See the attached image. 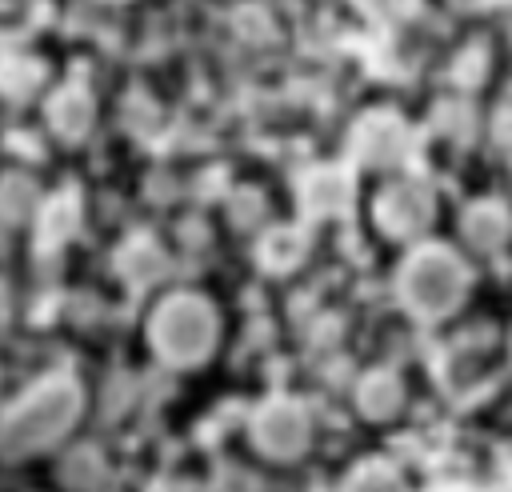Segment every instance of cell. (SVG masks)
Wrapping results in <instances>:
<instances>
[{
	"mask_svg": "<svg viewBox=\"0 0 512 492\" xmlns=\"http://www.w3.org/2000/svg\"><path fill=\"white\" fill-rule=\"evenodd\" d=\"M80 384L64 372H52L36 380L28 392H20L4 412H0V456L20 460L32 452H44L56 444L80 416Z\"/></svg>",
	"mask_w": 512,
	"mask_h": 492,
	"instance_id": "6da1fadb",
	"label": "cell"
},
{
	"mask_svg": "<svg viewBox=\"0 0 512 492\" xmlns=\"http://www.w3.org/2000/svg\"><path fill=\"white\" fill-rule=\"evenodd\" d=\"M396 292L416 320H440L468 296V268L448 244H416L400 264Z\"/></svg>",
	"mask_w": 512,
	"mask_h": 492,
	"instance_id": "7a4b0ae2",
	"label": "cell"
},
{
	"mask_svg": "<svg viewBox=\"0 0 512 492\" xmlns=\"http://www.w3.org/2000/svg\"><path fill=\"white\" fill-rule=\"evenodd\" d=\"M148 340L156 356L176 368L200 364L216 344V312L196 292H172L156 304L148 320Z\"/></svg>",
	"mask_w": 512,
	"mask_h": 492,
	"instance_id": "3957f363",
	"label": "cell"
},
{
	"mask_svg": "<svg viewBox=\"0 0 512 492\" xmlns=\"http://www.w3.org/2000/svg\"><path fill=\"white\" fill-rule=\"evenodd\" d=\"M248 436H252V444H256L260 456H268V460H296L308 448L312 420H308V412H304L300 400L272 396V400H264L252 412Z\"/></svg>",
	"mask_w": 512,
	"mask_h": 492,
	"instance_id": "277c9868",
	"label": "cell"
},
{
	"mask_svg": "<svg viewBox=\"0 0 512 492\" xmlns=\"http://www.w3.org/2000/svg\"><path fill=\"white\" fill-rule=\"evenodd\" d=\"M372 212H376V224H380L388 236L412 240V236H420V232L432 224L436 200H432L428 184H420V180H392L388 188H380Z\"/></svg>",
	"mask_w": 512,
	"mask_h": 492,
	"instance_id": "5b68a950",
	"label": "cell"
},
{
	"mask_svg": "<svg viewBox=\"0 0 512 492\" xmlns=\"http://www.w3.org/2000/svg\"><path fill=\"white\" fill-rule=\"evenodd\" d=\"M348 144H352V156L360 164H368V168H392L408 152V128H404V120L396 112L376 108V112H364L352 124V140Z\"/></svg>",
	"mask_w": 512,
	"mask_h": 492,
	"instance_id": "8992f818",
	"label": "cell"
},
{
	"mask_svg": "<svg viewBox=\"0 0 512 492\" xmlns=\"http://www.w3.org/2000/svg\"><path fill=\"white\" fill-rule=\"evenodd\" d=\"M356 180L344 164H316L300 176V208L308 216H344L352 208Z\"/></svg>",
	"mask_w": 512,
	"mask_h": 492,
	"instance_id": "52a82bcc",
	"label": "cell"
},
{
	"mask_svg": "<svg viewBox=\"0 0 512 492\" xmlns=\"http://www.w3.org/2000/svg\"><path fill=\"white\" fill-rule=\"evenodd\" d=\"M460 228H464V240H468L476 252H496V248L508 240V232H512V216H508V208L496 204V200H476V204L464 212Z\"/></svg>",
	"mask_w": 512,
	"mask_h": 492,
	"instance_id": "ba28073f",
	"label": "cell"
},
{
	"mask_svg": "<svg viewBox=\"0 0 512 492\" xmlns=\"http://www.w3.org/2000/svg\"><path fill=\"white\" fill-rule=\"evenodd\" d=\"M404 404V384L396 372L388 368H372L360 384H356V408L368 416V420H392Z\"/></svg>",
	"mask_w": 512,
	"mask_h": 492,
	"instance_id": "9c48e42d",
	"label": "cell"
},
{
	"mask_svg": "<svg viewBox=\"0 0 512 492\" xmlns=\"http://www.w3.org/2000/svg\"><path fill=\"white\" fill-rule=\"evenodd\" d=\"M48 124H52L56 136L80 140L92 128V96L80 84H68L60 92H52V100H48Z\"/></svg>",
	"mask_w": 512,
	"mask_h": 492,
	"instance_id": "30bf717a",
	"label": "cell"
},
{
	"mask_svg": "<svg viewBox=\"0 0 512 492\" xmlns=\"http://www.w3.org/2000/svg\"><path fill=\"white\" fill-rule=\"evenodd\" d=\"M116 264H120V272H124L128 284L144 288V284H152V280L164 272V252H160L148 236H136V240H128V244L120 248Z\"/></svg>",
	"mask_w": 512,
	"mask_h": 492,
	"instance_id": "8fae6325",
	"label": "cell"
},
{
	"mask_svg": "<svg viewBox=\"0 0 512 492\" xmlns=\"http://www.w3.org/2000/svg\"><path fill=\"white\" fill-rule=\"evenodd\" d=\"M304 248H308V240H304L300 228H272L260 240V260L272 272H288V268H296L304 260Z\"/></svg>",
	"mask_w": 512,
	"mask_h": 492,
	"instance_id": "7c38bea8",
	"label": "cell"
},
{
	"mask_svg": "<svg viewBox=\"0 0 512 492\" xmlns=\"http://www.w3.org/2000/svg\"><path fill=\"white\" fill-rule=\"evenodd\" d=\"M76 228H80V204L72 192H60L40 208V240L44 244H64Z\"/></svg>",
	"mask_w": 512,
	"mask_h": 492,
	"instance_id": "4fadbf2b",
	"label": "cell"
},
{
	"mask_svg": "<svg viewBox=\"0 0 512 492\" xmlns=\"http://www.w3.org/2000/svg\"><path fill=\"white\" fill-rule=\"evenodd\" d=\"M36 212V184L20 172H4L0 176V220L20 224Z\"/></svg>",
	"mask_w": 512,
	"mask_h": 492,
	"instance_id": "5bb4252c",
	"label": "cell"
},
{
	"mask_svg": "<svg viewBox=\"0 0 512 492\" xmlns=\"http://www.w3.org/2000/svg\"><path fill=\"white\" fill-rule=\"evenodd\" d=\"M100 476H104V460H100L92 448L72 452V456L64 460V468H60V480H64L72 492H88V488H96Z\"/></svg>",
	"mask_w": 512,
	"mask_h": 492,
	"instance_id": "9a60e30c",
	"label": "cell"
},
{
	"mask_svg": "<svg viewBox=\"0 0 512 492\" xmlns=\"http://www.w3.org/2000/svg\"><path fill=\"white\" fill-rule=\"evenodd\" d=\"M32 88H36V64L16 60V56L0 60V92L4 96H28Z\"/></svg>",
	"mask_w": 512,
	"mask_h": 492,
	"instance_id": "2e32d148",
	"label": "cell"
},
{
	"mask_svg": "<svg viewBox=\"0 0 512 492\" xmlns=\"http://www.w3.org/2000/svg\"><path fill=\"white\" fill-rule=\"evenodd\" d=\"M400 488V480H396V472L388 468V464H360L356 472H352V480H348V492H396Z\"/></svg>",
	"mask_w": 512,
	"mask_h": 492,
	"instance_id": "e0dca14e",
	"label": "cell"
},
{
	"mask_svg": "<svg viewBox=\"0 0 512 492\" xmlns=\"http://www.w3.org/2000/svg\"><path fill=\"white\" fill-rule=\"evenodd\" d=\"M0 308H4V300H0Z\"/></svg>",
	"mask_w": 512,
	"mask_h": 492,
	"instance_id": "ac0fdd59",
	"label": "cell"
}]
</instances>
